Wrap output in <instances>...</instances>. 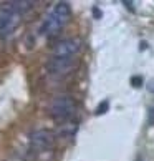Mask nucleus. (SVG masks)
<instances>
[{"mask_svg": "<svg viewBox=\"0 0 154 161\" xmlns=\"http://www.w3.org/2000/svg\"><path fill=\"white\" fill-rule=\"evenodd\" d=\"M33 2H5L0 5V38H8L22 23V17Z\"/></svg>", "mask_w": 154, "mask_h": 161, "instance_id": "f257e3e1", "label": "nucleus"}, {"mask_svg": "<svg viewBox=\"0 0 154 161\" xmlns=\"http://www.w3.org/2000/svg\"><path fill=\"white\" fill-rule=\"evenodd\" d=\"M70 17H72V8H70V3L66 2H58L55 7L51 8V12L46 15V19L43 20L40 27V32L41 35L45 37H56L60 33L65 25L70 22Z\"/></svg>", "mask_w": 154, "mask_h": 161, "instance_id": "f03ea898", "label": "nucleus"}, {"mask_svg": "<svg viewBox=\"0 0 154 161\" xmlns=\"http://www.w3.org/2000/svg\"><path fill=\"white\" fill-rule=\"evenodd\" d=\"M48 113L53 120L66 123L75 116L76 113V101L70 97V95H60V97H55L50 101L48 106Z\"/></svg>", "mask_w": 154, "mask_h": 161, "instance_id": "7ed1b4c3", "label": "nucleus"}, {"mask_svg": "<svg viewBox=\"0 0 154 161\" xmlns=\"http://www.w3.org/2000/svg\"><path fill=\"white\" fill-rule=\"evenodd\" d=\"M55 133L50 130H37L30 135V148L35 153L50 151L55 146Z\"/></svg>", "mask_w": 154, "mask_h": 161, "instance_id": "20e7f679", "label": "nucleus"}, {"mask_svg": "<svg viewBox=\"0 0 154 161\" xmlns=\"http://www.w3.org/2000/svg\"><path fill=\"white\" fill-rule=\"evenodd\" d=\"M81 50V40L72 37V38H65L60 40L58 43L53 47V58H75Z\"/></svg>", "mask_w": 154, "mask_h": 161, "instance_id": "39448f33", "label": "nucleus"}, {"mask_svg": "<svg viewBox=\"0 0 154 161\" xmlns=\"http://www.w3.org/2000/svg\"><path fill=\"white\" fill-rule=\"evenodd\" d=\"M78 65V60L75 58H53L46 63V70H48L50 75H55V76H65V75H70L72 71L76 68Z\"/></svg>", "mask_w": 154, "mask_h": 161, "instance_id": "423d86ee", "label": "nucleus"}, {"mask_svg": "<svg viewBox=\"0 0 154 161\" xmlns=\"http://www.w3.org/2000/svg\"><path fill=\"white\" fill-rule=\"evenodd\" d=\"M108 108H109V103L104 100L103 103H101V105H99L98 108H96V115H103V113H106V111H108Z\"/></svg>", "mask_w": 154, "mask_h": 161, "instance_id": "0eeeda50", "label": "nucleus"}, {"mask_svg": "<svg viewBox=\"0 0 154 161\" xmlns=\"http://www.w3.org/2000/svg\"><path fill=\"white\" fill-rule=\"evenodd\" d=\"M131 85L134 88H139L141 85H143V78H141V76H133V78H131Z\"/></svg>", "mask_w": 154, "mask_h": 161, "instance_id": "6e6552de", "label": "nucleus"}, {"mask_svg": "<svg viewBox=\"0 0 154 161\" xmlns=\"http://www.w3.org/2000/svg\"><path fill=\"white\" fill-rule=\"evenodd\" d=\"M147 123H149L151 126H154V106H151V108H149V116H147Z\"/></svg>", "mask_w": 154, "mask_h": 161, "instance_id": "1a4fd4ad", "label": "nucleus"}, {"mask_svg": "<svg viewBox=\"0 0 154 161\" xmlns=\"http://www.w3.org/2000/svg\"><path fill=\"white\" fill-rule=\"evenodd\" d=\"M93 12H94V17H98V19L101 17V14H99V10H98L96 7H94V10H93Z\"/></svg>", "mask_w": 154, "mask_h": 161, "instance_id": "9d476101", "label": "nucleus"}]
</instances>
